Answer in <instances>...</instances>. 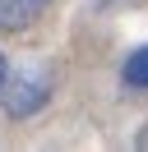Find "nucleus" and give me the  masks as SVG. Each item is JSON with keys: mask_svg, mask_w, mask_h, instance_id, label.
Listing matches in <instances>:
<instances>
[{"mask_svg": "<svg viewBox=\"0 0 148 152\" xmlns=\"http://www.w3.org/2000/svg\"><path fill=\"white\" fill-rule=\"evenodd\" d=\"M120 78H125V88H139V92H148V46L130 51L125 65H120Z\"/></svg>", "mask_w": 148, "mask_h": 152, "instance_id": "7ed1b4c3", "label": "nucleus"}, {"mask_svg": "<svg viewBox=\"0 0 148 152\" xmlns=\"http://www.w3.org/2000/svg\"><path fill=\"white\" fill-rule=\"evenodd\" d=\"M46 102H51V78L46 74H14L0 88V106H5V115H14V120L42 111Z\"/></svg>", "mask_w": 148, "mask_h": 152, "instance_id": "f257e3e1", "label": "nucleus"}, {"mask_svg": "<svg viewBox=\"0 0 148 152\" xmlns=\"http://www.w3.org/2000/svg\"><path fill=\"white\" fill-rule=\"evenodd\" d=\"M37 5H46V0H37Z\"/></svg>", "mask_w": 148, "mask_h": 152, "instance_id": "39448f33", "label": "nucleus"}, {"mask_svg": "<svg viewBox=\"0 0 148 152\" xmlns=\"http://www.w3.org/2000/svg\"><path fill=\"white\" fill-rule=\"evenodd\" d=\"M5 78H9V60H5V51H0V88H5Z\"/></svg>", "mask_w": 148, "mask_h": 152, "instance_id": "20e7f679", "label": "nucleus"}, {"mask_svg": "<svg viewBox=\"0 0 148 152\" xmlns=\"http://www.w3.org/2000/svg\"><path fill=\"white\" fill-rule=\"evenodd\" d=\"M37 0H0V32H18L37 19Z\"/></svg>", "mask_w": 148, "mask_h": 152, "instance_id": "f03ea898", "label": "nucleus"}]
</instances>
